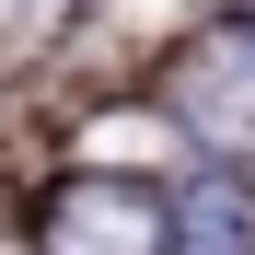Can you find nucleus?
Returning a JSON list of instances; mask_svg holds the SVG:
<instances>
[{"mask_svg":"<svg viewBox=\"0 0 255 255\" xmlns=\"http://www.w3.org/2000/svg\"><path fill=\"white\" fill-rule=\"evenodd\" d=\"M35 255H174V197L128 162H81L35 197Z\"/></svg>","mask_w":255,"mask_h":255,"instance_id":"1","label":"nucleus"},{"mask_svg":"<svg viewBox=\"0 0 255 255\" xmlns=\"http://www.w3.org/2000/svg\"><path fill=\"white\" fill-rule=\"evenodd\" d=\"M162 105L197 151H255V23H221L162 70Z\"/></svg>","mask_w":255,"mask_h":255,"instance_id":"2","label":"nucleus"},{"mask_svg":"<svg viewBox=\"0 0 255 255\" xmlns=\"http://www.w3.org/2000/svg\"><path fill=\"white\" fill-rule=\"evenodd\" d=\"M244 244H255V221H244L232 174H209V186L174 197V255H244Z\"/></svg>","mask_w":255,"mask_h":255,"instance_id":"3","label":"nucleus"}]
</instances>
